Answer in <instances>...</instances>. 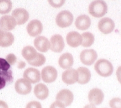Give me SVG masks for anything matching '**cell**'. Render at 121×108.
<instances>
[{"mask_svg":"<svg viewBox=\"0 0 121 108\" xmlns=\"http://www.w3.org/2000/svg\"><path fill=\"white\" fill-rule=\"evenodd\" d=\"M82 43L81 46L84 47H89L93 45L95 41V37L92 33L90 32H85L81 34Z\"/></svg>","mask_w":121,"mask_h":108,"instance_id":"25","label":"cell"},{"mask_svg":"<svg viewBox=\"0 0 121 108\" xmlns=\"http://www.w3.org/2000/svg\"><path fill=\"white\" fill-rule=\"evenodd\" d=\"M84 108H96V107L95 106L90 104H87V105L85 106L84 107Z\"/></svg>","mask_w":121,"mask_h":108,"instance_id":"36","label":"cell"},{"mask_svg":"<svg viewBox=\"0 0 121 108\" xmlns=\"http://www.w3.org/2000/svg\"><path fill=\"white\" fill-rule=\"evenodd\" d=\"M5 60L10 65H13L17 61V57L13 53H9L6 56Z\"/></svg>","mask_w":121,"mask_h":108,"instance_id":"30","label":"cell"},{"mask_svg":"<svg viewBox=\"0 0 121 108\" xmlns=\"http://www.w3.org/2000/svg\"><path fill=\"white\" fill-rule=\"evenodd\" d=\"M94 69L96 73L102 77H109L112 74L114 68L112 64L108 60L100 59L95 63Z\"/></svg>","mask_w":121,"mask_h":108,"instance_id":"3","label":"cell"},{"mask_svg":"<svg viewBox=\"0 0 121 108\" xmlns=\"http://www.w3.org/2000/svg\"><path fill=\"white\" fill-rule=\"evenodd\" d=\"M26 108H42V107L40 102L36 101H33L27 104Z\"/></svg>","mask_w":121,"mask_h":108,"instance_id":"31","label":"cell"},{"mask_svg":"<svg viewBox=\"0 0 121 108\" xmlns=\"http://www.w3.org/2000/svg\"><path fill=\"white\" fill-rule=\"evenodd\" d=\"M49 4L55 8L62 7L65 2V0H48Z\"/></svg>","mask_w":121,"mask_h":108,"instance_id":"29","label":"cell"},{"mask_svg":"<svg viewBox=\"0 0 121 108\" xmlns=\"http://www.w3.org/2000/svg\"><path fill=\"white\" fill-rule=\"evenodd\" d=\"M0 108H9L8 104L5 101L2 100H0Z\"/></svg>","mask_w":121,"mask_h":108,"instance_id":"34","label":"cell"},{"mask_svg":"<svg viewBox=\"0 0 121 108\" xmlns=\"http://www.w3.org/2000/svg\"><path fill=\"white\" fill-rule=\"evenodd\" d=\"M26 66V63L24 61H20L18 65V68H19V69H22V68H25Z\"/></svg>","mask_w":121,"mask_h":108,"instance_id":"35","label":"cell"},{"mask_svg":"<svg viewBox=\"0 0 121 108\" xmlns=\"http://www.w3.org/2000/svg\"><path fill=\"white\" fill-rule=\"evenodd\" d=\"M109 106L111 108H121V99L114 98L109 101Z\"/></svg>","mask_w":121,"mask_h":108,"instance_id":"28","label":"cell"},{"mask_svg":"<svg viewBox=\"0 0 121 108\" xmlns=\"http://www.w3.org/2000/svg\"><path fill=\"white\" fill-rule=\"evenodd\" d=\"M22 55L26 60L29 62L34 60L37 56V53L36 49L33 47V46H26L22 50Z\"/></svg>","mask_w":121,"mask_h":108,"instance_id":"24","label":"cell"},{"mask_svg":"<svg viewBox=\"0 0 121 108\" xmlns=\"http://www.w3.org/2000/svg\"><path fill=\"white\" fill-rule=\"evenodd\" d=\"M50 49L53 52L60 53L64 48V41L62 36L60 34H54L50 39Z\"/></svg>","mask_w":121,"mask_h":108,"instance_id":"12","label":"cell"},{"mask_svg":"<svg viewBox=\"0 0 121 108\" xmlns=\"http://www.w3.org/2000/svg\"><path fill=\"white\" fill-rule=\"evenodd\" d=\"M50 108H65V107L62 103L58 101H56L51 104Z\"/></svg>","mask_w":121,"mask_h":108,"instance_id":"32","label":"cell"},{"mask_svg":"<svg viewBox=\"0 0 121 108\" xmlns=\"http://www.w3.org/2000/svg\"><path fill=\"white\" fill-rule=\"evenodd\" d=\"M34 44L35 49L42 53L48 52L50 49V42L47 38L43 36H39L35 38Z\"/></svg>","mask_w":121,"mask_h":108,"instance_id":"15","label":"cell"},{"mask_svg":"<svg viewBox=\"0 0 121 108\" xmlns=\"http://www.w3.org/2000/svg\"><path fill=\"white\" fill-rule=\"evenodd\" d=\"M80 58L82 63L85 65L91 66L97 59V53L94 49H85L81 52Z\"/></svg>","mask_w":121,"mask_h":108,"instance_id":"6","label":"cell"},{"mask_svg":"<svg viewBox=\"0 0 121 108\" xmlns=\"http://www.w3.org/2000/svg\"><path fill=\"white\" fill-rule=\"evenodd\" d=\"M108 5L104 0H95L89 6V12L92 16L100 18L107 13Z\"/></svg>","mask_w":121,"mask_h":108,"instance_id":"2","label":"cell"},{"mask_svg":"<svg viewBox=\"0 0 121 108\" xmlns=\"http://www.w3.org/2000/svg\"><path fill=\"white\" fill-rule=\"evenodd\" d=\"M57 77H58V71L55 67L52 66H47L42 70V79L45 83H52L56 80Z\"/></svg>","mask_w":121,"mask_h":108,"instance_id":"5","label":"cell"},{"mask_svg":"<svg viewBox=\"0 0 121 108\" xmlns=\"http://www.w3.org/2000/svg\"><path fill=\"white\" fill-rule=\"evenodd\" d=\"M66 41L67 44L71 47H78L82 43L81 34L77 31H70L67 34Z\"/></svg>","mask_w":121,"mask_h":108,"instance_id":"18","label":"cell"},{"mask_svg":"<svg viewBox=\"0 0 121 108\" xmlns=\"http://www.w3.org/2000/svg\"><path fill=\"white\" fill-rule=\"evenodd\" d=\"M78 74L76 70L73 68H69L62 74V80L64 83L67 85H72L78 80Z\"/></svg>","mask_w":121,"mask_h":108,"instance_id":"13","label":"cell"},{"mask_svg":"<svg viewBox=\"0 0 121 108\" xmlns=\"http://www.w3.org/2000/svg\"><path fill=\"white\" fill-rule=\"evenodd\" d=\"M75 25L79 30L84 31L87 30L91 25V20L87 15H80L76 19Z\"/></svg>","mask_w":121,"mask_h":108,"instance_id":"20","label":"cell"},{"mask_svg":"<svg viewBox=\"0 0 121 108\" xmlns=\"http://www.w3.org/2000/svg\"><path fill=\"white\" fill-rule=\"evenodd\" d=\"M14 42V36L12 33L4 31L0 27V46L8 47L12 46Z\"/></svg>","mask_w":121,"mask_h":108,"instance_id":"19","label":"cell"},{"mask_svg":"<svg viewBox=\"0 0 121 108\" xmlns=\"http://www.w3.org/2000/svg\"><path fill=\"white\" fill-rule=\"evenodd\" d=\"M17 22L11 15H3L0 18V27L4 31H11L15 28Z\"/></svg>","mask_w":121,"mask_h":108,"instance_id":"17","label":"cell"},{"mask_svg":"<svg viewBox=\"0 0 121 108\" xmlns=\"http://www.w3.org/2000/svg\"><path fill=\"white\" fill-rule=\"evenodd\" d=\"M15 91L19 95H26L31 93L32 85L30 82L25 79H19L15 84Z\"/></svg>","mask_w":121,"mask_h":108,"instance_id":"7","label":"cell"},{"mask_svg":"<svg viewBox=\"0 0 121 108\" xmlns=\"http://www.w3.org/2000/svg\"><path fill=\"white\" fill-rule=\"evenodd\" d=\"M116 76L119 82L121 84V66L118 67V68L117 69Z\"/></svg>","mask_w":121,"mask_h":108,"instance_id":"33","label":"cell"},{"mask_svg":"<svg viewBox=\"0 0 121 108\" xmlns=\"http://www.w3.org/2000/svg\"><path fill=\"white\" fill-rule=\"evenodd\" d=\"M12 8L11 0H0V14H6L10 12Z\"/></svg>","mask_w":121,"mask_h":108,"instance_id":"26","label":"cell"},{"mask_svg":"<svg viewBox=\"0 0 121 108\" xmlns=\"http://www.w3.org/2000/svg\"><path fill=\"white\" fill-rule=\"evenodd\" d=\"M46 61L45 56L40 53H38L37 56L34 60L29 61L28 64H30V65L34 66H40L43 65Z\"/></svg>","mask_w":121,"mask_h":108,"instance_id":"27","label":"cell"},{"mask_svg":"<svg viewBox=\"0 0 121 108\" xmlns=\"http://www.w3.org/2000/svg\"><path fill=\"white\" fill-rule=\"evenodd\" d=\"M115 27V23L111 19L105 17L100 20L98 23V28L100 31L105 34H108L112 32Z\"/></svg>","mask_w":121,"mask_h":108,"instance_id":"11","label":"cell"},{"mask_svg":"<svg viewBox=\"0 0 121 108\" xmlns=\"http://www.w3.org/2000/svg\"><path fill=\"white\" fill-rule=\"evenodd\" d=\"M74 99L73 94L67 89H62L59 91L56 96V101L62 103L65 106H69L72 103Z\"/></svg>","mask_w":121,"mask_h":108,"instance_id":"8","label":"cell"},{"mask_svg":"<svg viewBox=\"0 0 121 108\" xmlns=\"http://www.w3.org/2000/svg\"><path fill=\"white\" fill-rule=\"evenodd\" d=\"M13 80V73L10 65L4 58H0V90L7 84L12 83Z\"/></svg>","mask_w":121,"mask_h":108,"instance_id":"1","label":"cell"},{"mask_svg":"<svg viewBox=\"0 0 121 108\" xmlns=\"http://www.w3.org/2000/svg\"><path fill=\"white\" fill-rule=\"evenodd\" d=\"M73 57L70 53L66 52L60 55L58 60V64L62 69L67 70L70 68L73 65Z\"/></svg>","mask_w":121,"mask_h":108,"instance_id":"21","label":"cell"},{"mask_svg":"<svg viewBox=\"0 0 121 108\" xmlns=\"http://www.w3.org/2000/svg\"><path fill=\"white\" fill-rule=\"evenodd\" d=\"M23 77L32 84H36L41 79V73L37 69L28 68L23 73Z\"/></svg>","mask_w":121,"mask_h":108,"instance_id":"16","label":"cell"},{"mask_svg":"<svg viewBox=\"0 0 121 108\" xmlns=\"http://www.w3.org/2000/svg\"><path fill=\"white\" fill-rule=\"evenodd\" d=\"M73 21V15L70 11L67 10L60 11L56 17V23L60 28L70 27Z\"/></svg>","mask_w":121,"mask_h":108,"instance_id":"4","label":"cell"},{"mask_svg":"<svg viewBox=\"0 0 121 108\" xmlns=\"http://www.w3.org/2000/svg\"><path fill=\"white\" fill-rule=\"evenodd\" d=\"M28 34L31 37H36L43 31V25L40 21L34 19L30 21L26 27Z\"/></svg>","mask_w":121,"mask_h":108,"instance_id":"10","label":"cell"},{"mask_svg":"<svg viewBox=\"0 0 121 108\" xmlns=\"http://www.w3.org/2000/svg\"><path fill=\"white\" fill-rule=\"evenodd\" d=\"M12 15L16 20L17 24L18 25L25 23L30 17L28 12L23 8H17L14 9L12 12Z\"/></svg>","mask_w":121,"mask_h":108,"instance_id":"14","label":"cell"},{"mask_svg":"<svg viewBox=\"0 0 121 108\" xmlns=\"http://www.w3.org/2000/svg\"><path fill=\"white\" fill-rule=\"evenodd\" d=\"M88 99L91 104L94 106L100 105L104 101V92L97 88L91 89L88 93Z\"/></svg>","mask_w":121,"mask_h":108,"instance_id":"9","label":"cell"},{"mask_svg":"<svg viewBox=\"0 0 121 108\" xmlns=\"http://www.w3.org/2000/svg\"><path fill=\"white\" fill-rule=\"evenodd\" d=\"M34 93L39 99L44 100L48 98L49 95L48 88L44 84H37L34 87Z\"/></svg>","mask_w":121,"mask_h":108,"instance_id":"22","label":"cell"},{"mask_svg":"<svg viewBox=\"0 0 121 108\" xmlns=\"http://www.w3.org/2000/svg\"><path fill=\"white\" fill-rule=\"evenodd\" d=\"M77 72L78 74L77 82L80 84H86L90 81L91 78V73L88 68L86 67H80L78 68Z\"/></svg>","mask_w":121,"mask_h":108,"instance_id":"23","label":"cell"}]
</instances>
